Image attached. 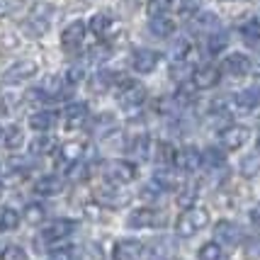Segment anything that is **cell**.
I'll return each instance as SVG.
<instances>
[{
    "mask_svg": "<svg viewBox=\"0 0 260 260\" xmlns=\"http://www.w3.org/2000/svg\"><path fill=\"white\" fill-rule=\"evenodd\" d=\"M224 3H234V0H224Z\"/></svg>",
    "mask_w": 260,
    "mask_h": 260,
    "instance_id": "obj_55",
    "label": "cell"
},
{
    "mask_svg": "<svg viewBox=\"0 0 260 260\" xmlns=\"http://www.w3.org/2000/svg\"><path fill=\"white\" fill-rule=\"evenodd\" d=\"M248 134H250L248 126L229 124V126H224V129L219 132V141H221V146L226 148V151H238V148L248 141Z\"/></svg>",
    "mask_w": 260,
    "mask_h": 260,
    "instance_id": "obj_10",
    "label": "cell"
},
{
    "mask_svg": "<svg viewBox=\"0 0 260 260\" xmlns=\"http://www.w3.org/2000/svg\"><path fill=\"white\" fill-rule=\"evenodd\" d=\"M102 175H105V180L110 182V185H126V182H132L136 178V170L126 160L112 158L102 166Z\"/></svg>",
    "mask_w": 260,
    "mask_h": 260,
    "instance_id": "obj_4",
    "label": "cell"
},
{
    "mask_svg": "<svg viewBox=\"0 0 260 260\" xmlns=\"http://www.w3.org/2000/svg\"><path fill=\"white\" fill-rule=\"evenodd\" d=\"M83 158H85V144H80V141H68L66 146H61V160L66 163V168L71 163L83 160Z\"/></svg>",
    "mask_w": 260,
    "mask_h": 260,
    "instance_id": "obj_24",
    "label": "cell"
},
{
    "mask_svg": "<svg viewBox=\"0 0 260 260\" xmlns=\"http://www.w3.org/2000/svg\"><path fill=\"white\" fill-rule=\"evenodd\" d=\"M204 226H209V212L200 209V207H190L180 214V219L175 221V234L180 238H190L194 234H200Z\"/></svg>",
    "mask_w": 260,
    "mask_h": 260,
    "instance_id": "obj_2",
    "label": "cell"
},
{
    "mask_svg": "<svg viewBox=\"0 0 260 260\" xmlns=\"http://www.w3.org/2000/svg\"><path fill=\"white\" fill-rule=\"evenodd\" d=\"M250 71H253V61H250L246 54H229L224 61H221V73H226L231 78H246Z\"/></svg>",
    "mask_w": 260,
    "mask_h": 260,
    "instance_id": "obj_8",
    "label": "cell"
},
{
    "mask_svg": "<svg viewBox=\"0 0 260 260\" xmlns=\"http://www.w3.org/2000/svg\"><path fill=\"white\" fill-rule=\"evenodd\" d=\"M24 219H27V224H42L46 219V209L39 202L27 204L24 207Z\"/></svg>",
    "mask_w": 260,
    "mask_h": 260,
    "instance_id": "obj_37",
    "label": "cell"
},
{
    "mask_svg": "<svg viewBox=\"0 0 260 260\" xmlns=\"http://www.w3.org/2000/svg\"><path fill=\"white\" fill-rule=\"evenodd\" d=\"M66 175H68V180H73V182L85 180V178H88V166H85V158L71 163V166L66 168Z\"/></svg>",
    "mask_w": 260,
    "mask_h": 260,
    "instance_id": "obj_39",
    "label": "cell"
},
{
    "mask_svg": "<svg viewBox=\"0 0 260 260\" xmlns=\"http://www.w3.org/2000/svg\"><path fill=\"white\" fill-rule=\"evenodd\" d=\"M192 76H194V68H192V63H187V58L170 63V78L173 80L185 83V80H192Z\"/></svg>",
    "mask_w": 260,
    "mask_h": 260,
    "instance_id": "obj_29",
    "label": "cell"
},
{
    "mask_svg": "<svg viewBox=\"0 0 260 260\" xmlns=\"http://www.w3.org/2000/svg\"><path fill=\"white\" fill-rule=\"evenodd\" d=\"M117 78H119V76H114L112 71L102 68V71H98V73L90 78V85H92V90L95 92H105V90H110L114 83H117Z\"/></svg>",
    "mask_w": 260,
    "mask_h": 260,
    "instance_id": "obj_28",
    "label": "cell"
},
{
    "mask_svg": "<svg viewBox=\"0 0 260 260\" xmlns=\"http://www.w3.org/2000/svg\"><path fill=\"white\" fill-rule=\"evenodd\" d=\"M54 122H56V114L51 110H39V112H34L29 117V126L34 132H49L54 126Z\"/></svg>",
    "mask_w": 260,
    "mask_h": 260,
    "instance_id": "obj_25",
    "label": "cell"
},
{
    "mask_svg": "<svg viewBox=\"0 0 260 260\" xmlns=\"http://www.w3.org/2000/svg\"><path fill=\"white\" fill-rule=\"evenodd\" d=\"M3 144H5V148H10V151H15V148L22 146L24 144L22 126H17V124L8 126V129H5V134H3Z\"/></svg>",
    "mask_w": 260,
    "mask_h": 260,
    "instance_id": "obj_34",
    "label": "cell"
},
{
    "mask_svg": "<svg viewBox=\"0 0 260 260\" xmlns=\"http://www.w3.org/2000/svg\"><path fill=\"white\" fill-rule=\"evenodd\" d=\"M63 119H66L68 124H80V122H85V119H88V105H85V102H71V105H66Z\"/></svg>",
    "mask_w": 260,
    "mask_h": 260,
    "instance_id": "obj_27",
    "label": "cell"
},
{
    "mask_svg": "<svg viewBox=\"0 0 260 260\" xmlns=\"http://www.w3.org/2000/svg\"><path fill=\"white\" fill-rule=\"evenodd\" d=\"M5 112H8V102L0 98V114H5Z\"/></svg>",
    "mask_w": 260,
    "mask_h": 260,
    "instance_id": "obj_52",
    "label": "cell"
},
{
    "mask_svg": "<svg viewBox=\"0 0 260 260\" xmlns=\"http://www.w3.org/2000/svg\"><path fill=\"white\" fill-rule=\"evenodd\" d=\"M214 236H216V243H221V246H238L241 243V238H243V234H241V229L234 224V221H219L214 229Z\"/></svg>",
    "mask_w": 260,
    "mask_h": 260,
    "instance_id": "obj_16",
    "label": "cell"
},
{
    "mask_svg": "<svg viewBox=\"0 0 260 260\" xmlns=\"http://www.w3.org/2000/svg\"><path fill=\"white\" fill-rule=\"evenodd\" d=\"M76 258V248L63 246V248H54L49 253V260H73Z\"/></svg>",
    "mask_w": 260,
    "mask_h": 260,
    "instance_id": "obj_47",
    "label": "cell"
},
{
    "mask_svg": "<svg viewBox=\"0 0 260 260\" xmlns=\"http://www.w3.org/2000/svg\"><path fill=\"white\" fill-rule=\"evenodd\" d=\"M248 214H250V221H253V224H260V204H255Z\"/></svg>",
    "mask_w": 260,
    "mask_h": 260,
    "instance_id": "obj_50",
    "label": "cell"
},
{
    "mask_svg": "<svg viewBox=\"0 0 260 260\" xmlns=\"http://www.w3.org/2000/svg\"><path fill=\"white\" fill-rule=\"evenodd\" d=\"M20 226V214L12 207H0V231H12Z\"/></svg>",
    "mask_w": 260,
    "mask_h": 260,
    "instance_id": "obj_36",
    "label": "cell"
},
{
    "mask_svg": "<svg viewBox=\"0 0 260 260\" xmlns=\"http://www.w3.org/2000/svg\"><path fill=\"white\" fill-rule=\"evenodd\" d=\"M3 134H5V129H3V126H0V139H3Z\"/></svg>",
    "mask_w": 260,
    "mask_h": 260,
    "instance_id": "obj_53",
    "label": "cell"
},
{
    "mask_svg": "<svg viewBox=\"0 0 260 260\" xmlns=\"http://www.w3.org/2000/svg\"><path fill=\"white\" fill-rule=\"evenodd\" d=\"M173 253L175 250H173V243H170L168 238H158V241H153L146 248V258L148 260H170Z\"/></svg>",
    "mask_w": 260,
    "mask_h": 260,
    "instance_id": "obj_22",
    "label": "cell"
},
{
    "mask_svg": "<svg viewBox=\"0 0 260 260\" xmlns=\"http://www.w3.org/2000/svg\"><path fill=\"white\" fill-rule=\"evenodd\" d=\"M88 76V63L85 61H80V63H73V66L66 71V80L71 83V85H76V83H80V80Z\"/></svg>",
    "mask_w": 260,
    "mask_h": 260,
    "instance_id": "obj_42",
    "label": "cell"
},
{
    "mask_svg": "<svg viewBox=\"0 0 260 260\" xmlns=\"http://www.w3.org/2000/svg\"><path fill=\"white\" fill-rule=\"evenodd\" d=\"M85 22L83 20H76V22L66 24V29L61 32V46L66 54H78L83 44H85Z\"/></svg>",
    "mask_w": 260,
    "mask_h": 260,
    "instance_id": "obj_6",
    "label": "cell"
},
{
    "mask_svg": "<svg viewBox=\"0 0 260 260\" xmlns=\"http://www.w3.org/2000/svg\"><path fill=\"white\" fill-rule=\"evenodd\" d=\"M29 148H32L34 156H49V153L56 148V141H54V136H49L46 132H42V136H37Z\"/></svg>",
    "mask_w": 260,
    "mask_h": 260,
    "instance_id": "obj_32",
    "label": "cell"
},
{
    "mask_svg": "<svg viewBox=\"0 0 260 260\" xmlns=\"http://www.w3.org/2000/svg\"><path fill=\"white\" fill-rule=\"evenodd\" d=\"M187 54H190V39H175L173 42V46H170V58L173 61H182V58H187Z\"/></svg>",
    "mask_w": 260,
    "mask_h": 260,
    "instance_id": "obj_41",
    "label": "cell"
},
{
    "mask_svg": "<svg viewBox=\"0 0 260 260\" xmlns=\"http://www.w3.org/2000/svg\"><path fill=\"white\" fill-rule=\"evenodd\" d=\"M151 151H153V141L148 134H139L132 139L129 144V156H134L136 160H148L151 158Z\"/></svg>",
    "mask_w": 260,
    "mask_h": 260,
    "instance_id": "obj_20",
    "label": "cell"
},
{
    "mask_svg": "<svg viewBox=\"0 0 260 260\" xmlns=\"http://www.w3.org/2000/svg\"><path fill=\"white\" fill-rule=\"evenodd\" d=\"M98 200H100L105 207H112V209H117V207H122V204L126 202V194L117 192L114 187H102L100 192H98Z\"/></svg>",
    "mask_w": 260,
    "mask_h": 260,
    "instance_id": "obj_33",
    "label": "cell"
},
{
    "mask_svg": "<svg viewBox=\"0 0 260 260\" xmlns=\"http://www.w3.org/2000/svg\"><path fill=\"white\" fill-rule=\"evenodd\" d=\"M68 88H71V83H68L66 78H58V76H46L37 90L42 92V100H61V98L68 92Z\"/></svg>",
    "mask_w": 260,
    "mask_h": 260,
    "instance_id": "obj_13",
    "label": "cell"
},
{
    "mask_svg": "<svg viewBox=\"0 0 260 260\" xmlns=\"http://www.w3.org/2000/svg\"><path fill=\"white\" fill-rule=\"evenodd\" d=\"M63 178H58V175H44V178H39V180L34 182V192L39 194V197H56L61 194L63 190Z\"/></svg>",
    "mask_w": 260,
    "mask_h": 260,
    "instance_id": "obj_18",
    "label": "cell"
},
{
    "mask_svg": "<svg viewBox=\"0 0 260 260\" xmlns=\"http://www.w3.org/2000/svg\"><path fill=\"white\" fill-rule=\"evenodd\" d=\"M92 132H95L98 136H105V134H110V132H114L112 114H100V117L92 122Z\"/></svg>",
    "mask_w": 260,
    "mask_h": 260,
    "instance_id": "obj_40",
    "label": "cell"
},
{
    "mask_svg": "<svg viewBox=\"0 0 260 260\" xmlns=\"http://www.w3.org/2000/svg\"><path fill=\"white\" fill-rule=\"evenodd\" d=\"M158 61H160L158 51H153V49H136L132 54V68L136 73H141V76L153 73L158 68Z\"/></svg>",
    "mask_w": 260,
    "mask_h": 260,
    "instance_id": "obj_12",
    "label": "cell"
},
{
    "mask_svg": "<svg viewBox=\"0 0 260 260\" xmlns=\"http://www.w3.org/2000/svg\"><path fill=\"white\" fill-rule=\"evenodd\" d=\"M54 15H56V8L51 5V3H34L32 8H29V15H27V20H24V32L29 34V37H42L46 34L49 29V24L54 20Z\"/></svg>",
    "mask_w": 260,
    "mask_h": 260,
    "instance_id": "obj_1",
    "label": "cell"
},
{
    "mask_svg": "<svg viewBox=\"0 0 260 260\" xmlns=\"http://www.w3.org/2000/svg\"><path fill=\"white\" fill-rule=\"evenodd\" d=\"M144 255V243L136 238H124L114 246V260H139Z\"/></svg>",
    "mask_w": 260,
    "mask_h": 260,
    "instance_id": "obj_17",
    "label": "cell"
},
{
    "mask_svg": "<svg viewBox=\"0 0 260 260\" xmlns=\"http://www.w3.org/2000/svg\"><path fill=\"white\" fill-rule=\"evenodd\" d=\"M117 83L122 85V90L117 95L119 107H124V110H139L146 102V88L141 83H136V80H119V78H117Z\"/></svg>",
    "mask_w": 260,
    "mask_h": 260,
    "instance_id": "obj_3",
    "label": "cell"
},
{
    "mask_svg": "<svg viewBox=\"0 0 260 260\" xmlns=\"http://www.w3.org/2000/svg\"><path fill=\"white\" fill-rule=\"evenodd\" d=\"M153 182L158 185L163 192H168V190H175V187L180 185V175L173 173L170 168H158L153 173Z\"/></svg>",
    "mask_w": 260,
    "mask_h": 260,
    "instance_id": "obj_23",
    "label": "cell"
},
{
    "mask_svg": "<svg viewBox=\"0 0 260 260\" xmlns=\"http://www.w3.org/2000/svg\"><path fill=\"white\" fill-rule=\"evenodd\" d=\"M158 160L163 163V166H170V163H175V151H173V146H170L168 141L158 144Z\"/></svg>",
    "mask_w": 260,
    "mask_h": 260,
    "instance_id": "obj_45",
    "label": "cell"
},
{
    "mask_svg": "<svg viewBox=\"0 0 260 260\" xmlns=\"http://www.w3.org/2000/svg\"><path fill=\"white\" fill-rule=\"evenodd\" d=\"M192 27L202 34H212V32H216V29H221V22H219V17H216L214 12L202 10V12H194Z\"/></svg>",
    "mask_w": 260,
    "mask_h": 260,
    "instance_id": "obj_19",
    "label": "cell"
},
{
    "mask_svg": "<svg viewBox=\"0 0 260 260\" xmlns=\"http://www.w3.org/2000/svg\"><path fill=\"white\" fill-rule=\"evenodd\" d=\"M238 173L243 175V178H255L260 173V153H246L243 158H241V166H238Z\"/></svg>",
    "mask_w": 260,
    "mask_h": 260,
    "instance_id": "obj_30",
    "label": "cell"
},
{
    "mask_svg": "<svg viewBox=\"0 0 260 260\" xmlns=\"http://www.w3.org/2000/svg\"><path fill=\"white\" fill-rule=\"evenodd\" d=\"M246 253H248L250 258H260V236L250 238L248 243H246Z\"/></svg>",
    "mask_w": 260,
    "mask_h": 260,
    "instance_id": "obj_49",
    "label": "cell"
},
{
    "mask_svg": "<svg viewBox=\"0 0 260 260\" xmlns=\"http://www.w3.org/2000/svg\"><path fill=\"white\" fill-rule=\"evenodd\" d=\"M197 258L200 260H224V246H221V243H216V241H209V243L200 246Z\"/></svg>",
    "mask_w": 260,
    "mask_h": 260,
    "instance_id": "obj_35",
    "label": "cell"
},
{
    "mask_svg": "<svg viewBox=\"0 0 260 260\" xmlns=\"http://www.w3.org/2000/svg\"><path fill=\"white\" fill-rule=\"evenodd\" d=\"M166 224V216L153 207H139L129 214V226L132 229H160Z\"/></svg>",
    "mask_w": 260,
    "mask_h": 260,
    "instance_id": "obj_7",
    "label": "cell"
},
{
    "mask_svg": "<svg viewBox=\"0 0 260 260\" xmlns=\"http://www.w3.org/2000/svg\"><path fill=\"white\" fill-rule=\"evenodd\" d=\"M148 29H151L153 37H158V39H168V37H173V32H175V22L170 20L168 15H158V17H151V20H148Z\"/></svg>",
    "mask_w": 260,
    "mask_h": 260,
    "instance_id": "obj_21",
    "label": "cell"
},
{
    "mask_svg": "<svg viewBox=\"0 0 260 260\" xmlns=\"http://www.w3.org/2000/svg\"><path fill=\"white\" fill-rule=\"evenodd\" d=\"M0 258L3 260H27V253H24V248H20V246H5Z\"/></svg>",
    "mask_w": 260,
    "mask_h": 260,
    "instance_id": "obj_46",
    "label": "cell"
},
{
    "mask_svg": "<svg viewBox=\"0 0 260 260\" xmlns=\"http://www.w3.org/2000/svg\"><path fill=\"white\" fill-rule=\"evenodd\" d=\"M221 80V68L216 66H204V68H197L192 76V83L197 85V90H212L219 85Z\"/></svg>",
    "mask_w": 260,
    "mask_h": 260,
    "instance_id": "obj_15",
    "label": "cell"
},
{
    "mask_svg": "<svg viewBox=\"0 0 260 260\" xmlns=\"http://www.w3.org/2000/svg\"><path fill=\"white\" fill-rule=\"evenodd\" d=\"M197 200V185H182L180 187V194H178V207L182 209H190Z\"/></svg>",
    "mask_w": 260,
    "mask_h": 260,
    "instance_id": "obj_38",
    "label": "cell"
},
{
    "mask_svg": "<svg viewBox=\"0 0 260 260\" xmlns=\"http://www.w3.org/2000/svg\"><path fill=\"white\" fill-rule=\"evenodd\" d=\"M258 148H260V136H258Z\"/></svg>",
    "mask_w": 260,
    "mask_h": 260,
    "instance_id": "obj_54",
    "label": "cell"
},
{
    "mask_svg": "<svg viewBox=\"0 0 260 260\" xmlns=\"http://www.w3.org/2000/svg\"><path fill=\"white\" fill-rule=\"evenodd\" d=\"M224 153H221V148L216 146H209L204 151V163H209L212 168H224Z\"/></svg>",
    "mask_w": 260,
    "mask_h": 260,
    "instance_id": "obj_44",
    "label": "cell"
},
{
    "mask_svg": "<svg viewBox=\"0 0 260 260\" xmlns=\"http://www.w3.org/2000/svg\"><path fill=\"white\" fill-rule=\"evenodd\" d=\"M88 29L92 34H98L100 39H114V34H119V24L114 20L110 12H98V15H92L90 24H88Z\"/></svg>",
    "mask_w": 260,
    "mask_h": 260,
    "instance_id": "obj_9",
    "label": "cell"
},
{
    "mask_svg": "<svg viewBox=\"0 0 260 260\" xmlns=\"http://www.w3.org/2000/svg\"><path fill=\"white\" fill-rule=\"evenodd\" d=\"M73 231H76V221H71V219H56V221H51V224L44 226L42 238L49 241V243H56V241H66Z\"/></svg>",
    "mask_w": 260,
    "mask_h": 260,
    "instance_id": "obj_14",
    "label": "cell"
},
{
    "mask_svg": "<svg viewBox=\"0 0 260 260\" xmlns=\"http://www.w3.org/2000/svg\"><path fill=\"white\" fill-rule=\"evenodd\" d=\"M204 163V153L194 146H182L180 151H175V166L180 173H194L200 170V166Z\"/></svg>",
    "mask_w": 260,
    "mask_h": 260,
    "instance_id": "obj_11",
    "label": "cell"
},
{
    "mask_svg": "<svg viewBox=\"0 0 260 260\" xmlns=\"http://www.w3.org/2000/svg\"><path fill=\"white\" fill-rule=\"evenodd\" d=\"M243 32L248 34V37H255V39H260V10L253 15V20H250L246 27H243Z\"/></svg>",
    "mask_w": 260,
    "mask_h": 260,
    "instance_id": "obj_48",
    "label": "cell"
},
{
    "mask_svg": "<svg viewBox=\"0 0 260 260\" xmlns=\"http://www.w3.org/2000/svg\"><path fill=\"white\" fill-rule=\"evenodd\" d=\"M170 8H173V0H148V3H146L148 17H158V15H166Z\"/></svg>",
    "mask_w": 260,
    "mask_h": 260,
    "instance_id": "obj_43",
    "label": "cell"
},
{
    "mask_svg": "<svg viewBox=\"0 0 260 260\" xmlns=\"http://www.w3.org/2000/svg\"><path fill=\"white\" fill-rule=\"evenodd\" d=\"M10 12V0H0V17H5Z\"/></svg>",
    "mask_w": 260,
    "mask_h": 260,
    "instance_id": "obj_51",
    "label": "cell"
},
{
    "mask_svg": "<svg viewBox=\"0 0 260 260\" xmlns=\"http://www.w3.org/2000/svg\"><path fill=\"white\" fill-rule=\"evenodd\" d=\"M37 71H39V66H37V61H32V58L15 61V63L3 73V83H5V85H20V83H24V80L34 78Z\"/></svg>",
    "mask_w": 260,
    "mask_h": 260,
    "instance_id": "obj_5",
    "label": "cell"
},
{
    "mask_svg": "<svg viewBox=\"0 0 260 260\" xmlns=\"http://www.w3.org/2000/svg\"><path fill=\"white\" fill-rule=\"evenodd\" d=\"M226 46H229V32L216 29V32L207 34V51L209 54H221Z\"/></svg>",
    "mask_w": 260,
    "mask_h": 260,
    "instance_id": "obj_31",
    "label": "cell"
},
{
    "mask_svg": "<svg viewBox=\"0 0 260 260\" xmlns=\"http://www.w3.org/2000/svg\"><path fill=\"white\" fill-rule=\"evenodd\" d=\"M236 100L238 110H253L260 105V85H253V88H246V90L234 98Z\"/></svg>",
    "mask_w": 260,
    "mask_h": 260,
    "instance_id": "obj_26",
    "label": "cell"
}]
</instances>
